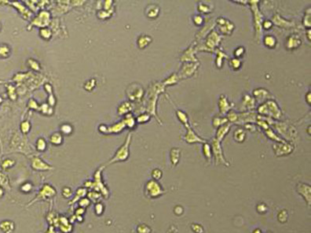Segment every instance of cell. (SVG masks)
Instances as JSON below:
<instances>
[{"label":"cell","mask_w":311,"mask_h":233,"mask_svg":"<svg viewBox=\"0 0 311 233\" xmlns=\"http://www.w3.org/2000/svg\"><path fill=\"white\" fill-rule=\"evenodd\" d=\"M249 3H251V5H252V12L254 13L255 31H256L257 34L258 33L260 34L261 31H262V23L263 22V20H262V16L261 15L259 10L257 7L258 2H257V1H252V2H249Z\"/></svg>","instance_id":"obj_6"},{"label":"cell","mask_w":311,"mask_h":233,"mask_svg":"<svg viewBox=\"0 0 311 233\" xmlns=\"http://www.w3.org/2000/svg\"><path fill=\"white\" fill-rule=\"evenodd\" d=\"M149 119H150L149 114H141L140 116H138V118H137V121H138V123H145V122H147V121H148Z\"/></svg>","instance_id":"obj_42"},{"label":"cell","mask_w":311,"mask_h":233,"mask_svg":"<svg viewBox=\"0 0 311 233\" xmlns=\"http://www.w3.org/2000/svg\"><path fill=\"white\" fill-rule=\"evenodd\" d=\"M30 129V123L28 121H24L21 124V131L24 133H27Z\"/></svg>","instance_id":"obj_48"},{"label":"cell","mask_w":311,"mask_h":233,"mask_svg":"<svg viewBox=\"0 0 311 233\" xmlns=\"http://www.w3.org/2000/svg\"><path fill=\"white\" fill-rule=\"evenodd\" d=\"M176 114H177V116L178 118H179V121L185 125V127L186 125H188V124H189V118H188L187 114H185V113L182 112V111L181 110H177V113H176Z\"/></svg>","instance_id":"obj_27"},{"label":"cell","mask_w":311,"mask_h":233,"mask_svg":"<svg viewBox=\"0 0 311 233\" xmlns=\"http://www.w3.org/2000/svg\"><path fill=\"white\" fill-rule=\"evenodd\" d=\"M263 43L266 47L273 49V48L275 47L276 45H277V41L274 36H271V35H266V36H265V37H264Z\"/></svg>","instance_id":"obj_18"},{"label":"cell","mask_w":311,"mask_h":233,"mask_svg":"<svg viewBox=\"0 0 311 233\" xmlns=\"http://www.w3.org/2000/svg\"><path fill=\"white\" fill-rule=\"evenodd\" d=\"M245 52V49L243 47H239L234 51V56L236 58H239L244 55Z\"/></svg>","instance_id":"obj_41"},{"label":"cell","mask_w":311,"mask_h":233,"mask_svg":"<svg viewBox=\"0 0 311 233\" xmlns=\"http://www.w3.org/2000/svg\"><path fill=\"white\" fill-rule=\"evenodd\" d=\"M274 150L275 152L276 156L281 157V156H285V155L291 154L294 150V146L292 145L289 144V143H277V144H274Z\"/></svg>","instance_id":"obj_5"},{"label":"cell","mask_w":311,"mask_h":233,"mask_svg":"<svg viewBox=\"0 0 311 233\" xmlns=\"http://www.w3.org/2000/svg\"><path fill=\"white\" fill-rule=\"evenodd\" d=\"M181 156V150L179 148H172L170 152V158L172 165H177Z\"/></svg>","instance_id":"obj_16"},{"label":"cell","mask_w":311,"mask_h":233,"mask_svg":"<svg viewBox=\"0 0 311 233\" xmlns=\"http://www.w3.org/2000/svg\"><path fill=\"white\" fill-rule=\"evenodd\" d=\"M211 152L212 155H214V159L217 165L218 164H222V165H226V166H229V163L226 162V158H225L224 155H223L221 143L216 138L213 139L212 143H211Z\"/></svg>","instance_id":"obj_2"},{"label":"cell","mask_w":311,"mask_h":233,"mask_svg":"<svg viewBox=\"0 0 311 233\" xmlns=\"http://www.w3.org/2000/svg\"><path fill=\"white\" fill-rule=\"evenodd\" d=\"M252 233H262V231H261V230L259 229V228H256V229H255L253 231V232Z\"/></svg>","instance_id":"obj_55"},{"label":"cell","mask_w":311,"mask_h":233,"mask_svg":"<svg viewBox=\"0 0 311 233\" xmlns=\"http://www.w3.org/2000/svg\"><path fill=\"white\" fill-rule=\"evenodd\" d=\"M227 121H228L227 118H214V119H213V125H214V127H220V126L226 124Z\"/></svg>","instance_id":"obj_36"},{"label":"cell","mask_w":311,"mask_h":233,"mask_svg":"<svg viewBox=\"0 0 311 233\" xmlns=\"http://www.w3.org/2000/svg\"><path fill=\"white\" fill-rule=\"evenodd\" d=\"M266 136H268L269 138L270 139V140H275V141H277V143H284V142H285L284 140H281V138H279L278 136H277V135H276L275 133H274V132L272 131V130L270 129V128H268V129L266 130Z\"/></svg>","instance_id":"obj_28"},{"label":"cell","mask_w":311,"mask_h":233,"mask_svg":"<svg viewBox=\"0 0 311 233\" xmlns=\"http://www.w3.org/2000/svg\"><path fill=\"white\" fill-rule=\"evenodd\" d=\"M297 192L299 193L305 201L306 203L310 205L311 203V187L309 184H304V183H299L297 185Z\"/></svg>","instance_id":"obj_8"},{"label":"cell","mask_w":311,"mask_h":233,"mask_svg":"<svg viewBox=\"0 0 311 233\" xmlns=\"http://www.w3.org/2000/svg\"><path fill=\"white\" fill-rule=\"evenodd\" d=\"M267 210V207L265 204L263 203H260L257 206V211H258L259 213H266Z\"/></svg>","instance_id":"obj_49"},{"label":"cell","mask_w":311,"mask_h":233,"mask_svg":"<svg viewBox=\"0 0 311 233\" xmlns=\"http://www.w3.org/2000/svg\"><path fill=\"white\" fill-rule=\"evenodd\" d=\"M10 48L5 44H2L0 46V57L2 58H7L10 55Z\"/></svg>","instance_id":"obj_35"},{"label":"cell","mask_w":311,"mask_h":233,"mask_svg":"<svg viewBox=\"0 0 311 233\" xmlns=\"http://www.w3.org/2000/svg\"><path fill=\"white\" fill-rule=\"evenodd\" d=\"M170 233H175V228H171Z\"/></svg>","instance_id":"obj_56"},{"label":"cell","mask_w":311,"mask_h":233,"mask_svg":"<svg viewBox=\"0 0 311 233\" xmlns=\"http://www.w3.org/2000/svg\"><path fill=\"white\" fill-rule=\"evenodd\" d=\"M131 135L129 134L125 143L118 150V151L116 152V155L112 158V160L111 161L110 163L111 162H116V161L117 162L118 161H124L128 158V156H129V145L130 143H131Z\"/></svg>","instance_id":"obj_4"},{"label":"cell","mask_w":311,"mask_h":233,"mask_svg":"<svg viewBox=\"0 0 311 233\" xmlns=\"http://www.w3.org/2000/svg\"><path fill=\"white\" fill-rule=\"evenodd\" d=\"M306 102H307L309 104H310V102H311V99H310V92H309L307 94H306Z\"/></svg>","instance_id":"obj_53"},{"label":"cell","mask_w":311,"mask_h":233,"mask_svg":"<svg viewBox=\"0 0 311 233\" xmlns=\"http://www.w3.org/2000/svg\"><path fill=\"white\" fill-rule=\"evenodd\" d=\"M258 124L260 126V127H262V128H264L265 130L268 129L269 128V125L266 121H262V120H261V121H258Z\"/></svg>","instance_id":"obj_51"},{"label":"cell","mask_w":311,"mask_h":233,"mask_svg":"<svg viewBox=\"0 0 311 233\" xmlns=\"http://www.w3.org/2000/svg\"><path fill=\"white\" fill-rule=\"evenodd\" d=\"M246 137V133L243 128H237L233 133V138L238 143H243Z\"/></svg>","instance_id":"obj_19"},{"label":"cell","mask_w":311,"mask_h":233,"mask_svg":"<svg viewBox=\"0 0 311 233\" xmlns=\"http://www.w3.org/2000/svg\"><path fill=\"white\" fill-rule=\"evenodd\" d=\"M218 26L223 34L230 35L234 29V25L229 20L223 17H218L216 20Z\"/></svg>","instance_id":"obj_7"},{"label":"cell","mask_w":311,"mask_h":233,"mask_svg":"<svg viewBox=\"0 0 311 233\" xmlns=\"http://www.w3.org/2000/svg\"><path fill=\"white\" fill-rule=\"evenodd\" d=\"M258 113L262 114L270 115L275 118H280L281 116V112L279 109L278 105L274 101H268L266 103L262 104L258 108Z\"/></svg>","instance_id":"obj_1"},{"label":"cell","mask_w":311,"mask_h":233,"mask_svg":"<svg viewBox=\"0 0 311 233\" xmlns=\"http://www.w3.org/2000/svg\"><path fill=\"white\" fill-rule=\"evenodd\" d=\"M150 231V228L145 225H141L138 228V231L139 233H149Z\"/></svg>","instance_id":"obj_46"},{"label":"cell","mask_w":311,"mask_h":233,"mask_svg":"<svg viewBox=\"0 0 311 233\" xmlns=\"http://www.w3.org/2000/svg\"><path fill=\"white\" fill-rule=\"evenodd\" d=\"M175 213L177 215H181L183 213V208L180 206H178L175 208Z\"/></svg>","instance_id":"obj_52"},{"label":"cell","mask_w":311,"mask_h":233,"mask_svg":"<svg viewBox=\"0 0 311 233\" xmlns=\"http://www.w3.org/2000/svg\"><path fill=\"white\" fill-rule=\"evenodd\" d=\"M179 77H178L175 73L172 74L170 77L167 79L163 82V85H171V84H175L178 82V80H179Z\"/></svg>","instance_id":"obj_33"},{"label":"cell","mask_w":311,"mask_h":233,"mask_svg":"<svg viewBox=\"0 0 311 233\" xmlns=\"http://www.w3.org/2000/svg\"><path fill=\"white\" fill-rule=\"evenodd\" d=\"M306 36H307V38H308V39H309V40H310V39H311V37H310V29L307 30V32H306Z\"/></svg>","instance_id":"obj_54"},{"label":"cell","mask_w":311,"mask_h":233,"mask_svg":"<svg viewBox=\"0 0 311 233\" xmlns=\"http://www.w3.org/2000/svg\"><path fill=\"white\" fill-rule=\"evenodd\" d=\"M36 147L40 151H43V150H44L46 149V143L44 140V139L40 138L37 140V142H36Z\"/></svg>","instance_id":"obj_37"},{"label":"cell","mask_w":311,"mask_h":233,"mask_svg":"<svg viewBox=\"0 0 311 233\" xmlns=\"http://www.w3.org/2000/svg\"><path fill=\"white\" fill-rule=\"evenodd\" d=\"M287 217H288V213H287V210L285 209H283V210H281L279 212L278 215H277V219L281 223H284V222H286L287 220Z\"/></svg>","instance_id":"obj_34"},{"label":"cell","mask_w":311,"mask_h":233,"mask_svg":"<svg viewBox=\"0 0 311 233\" xmlns=\"http://www.w3.org/2000/svg\"><path fill=\"white\" fill-rule=\"evenodd\" d=\"M185 128H187V133L185 136V140L188 143H205L204 140L200 138L194 132L193 130L190 128L189 124L185 126Z\"/></svg>","instance_id":"obj_11"},{"label":"cell","mask_w":311,"mask_h":233,"mask_svg":"<svg viewBox=\"0 0 311 233\" xmlns=\"http://www.w3.org/2000/svg\"><path fill=\"white\" fill-rule=\"evenodd\" d=\"M221 36L219 35H218L216 32H212L211 34L208 35L207 39V49L209 51H211L214 49V47L218 46V43L221 42Z\"/></svg>","instance_id":"obj_12"},{"label":"cell","mask_w":311,"mask_h":233,"mask_svg":"<svg viewBox=\"0 0 311 233\" xmlns=\"http://www.w3.org/2000/svg\"><path fill=\"white\" fill-rule=\"evenodd\" d=\"M302 44V40L297 34H292L287 36L285 42V47L287 50L293 51L295 49H297Z\"/></svg>","instance_id":"obj_9"},{"label":"cell","mask_w":311,"mask_h":233,"mask_svg":"<svg viewBox=\"0 0 311 233\" xmlns=\"http://www.w3.org/2000/svg\"><path fill=\"white\" fill-rule=\"evenodd\" d=\"M243 103L248 109H252L255 106V100L248 95H245V97L244 98Z\"/></svg>","instance_id":"obj_31"},{"label":"cell","mask_w":311,"mask_h":233,"mask_svg":"<svg viewBox=\"0 0 311 233\" xmlns=\"http://www.w3.org/2000/svg\"><path fill=\"white\" fill-rule=\"evenodd\" d=\"M242 62L240 61V58H233V59L230 60V65L233 70L236 71V70L240 69V68L241 67Z\"/></svg>","instance_id":"obj_29"},{"label":"cell","mask_w":311,"mask_h":233,"mask_svg":"<svg viewBox=\"0 0 311 233\" xmlns=\"http://www.w3.org/2000/svg\"><path fill=\"white\" fill-rule=\"evenodd\" d=\"M303 25L306 26V28H309L311 25L310 23V10L309 11V13H306V15L304 17V20H303Z\"/></svg>","instance_id":"obj_45"},{"label":"cell","mask_w":311,"mask_h":233,"mask_svg":"<svg viewBox=\"0 0 311 233\" xmlns=\"http://www.w3.org/2000/svg\"><path fill=\"white\" fill-rule=\"evenodd\" d=\"M192 47H189V49L187 50V51L184 53L183 56H182V58H181V60H182V61H197V60H196V58H194V57H193L194 51H192Z\"/></svg>","instance_id":"obj_23"},{"label":"cell","mask_w":311,"mask_h":233,"mask_svg":"<svg viewBox=\"0 0 311 233\" xmlns=\"http://www.w3.org/2000/svg\"><path fill=\"white\" fill-rule=\"evenodd\" d=\"M225 58H228L227 55H225L222 51H218L217 58H216V65H217L218 68H222V60Z\"/></svg>","instance_id":"obj_30"},{"label":"cell","mask_w":311,"mask_h":233,"mask_svg":"<svg viewBox=\"0 0 311 233\" xmlns=\"http://www.w3.org/2000/svg\"><path fill=\"white\" fill-rule=\"evenodd\" d=\"M152 42V38L150 36H146V35H142L138 38L137 43H138V47L143 49V48L146 47L149 44Z\"/></svg>","instance_id":"obj_17"},{"label":"cell","mask_w":311,"mask_h":233,"mask_svg":"<svg viewBox=\"0 0 311 233\" xmlns=\"http://www.w3.org/2000/svg\"><path fill=\"white\" fill-rule=\"evenodd\" d=\"M198 10L203 14H208V13L211 12L212 9H211V7H209V6L207 4L204 3V2H200L198 4Z\"/></svg>","instance_id":"obj_32"},{"label":"cell","mask_w":311,"mask_h":233,"mask_svg":"<svg viewBox=\"0 0 311 233\" xmlns=\"http://www.w3.org/2000/svg\"><path fill=\"white\" fill-rule=\"evenodd\" d=\"M61 132L64 133V134L69 135V134H71V132H72V128H71V126L69 125V124H64L61 125Z\"/></svg>","instance_id":"obj_38"},{"label":"cell","mask_w":311,"mask_h":233,"mask_svg":"<svg viewBox=\"0 0 311 233\" xmlns=\"http://www.w3.org/2000/svg\"><path fill=\"white\" fill-rule=\"evenodd\" d=\"M123 122L124 123L125 126H127L129 128H134L136 124V121L134 119V118L132 116V114H127L125 117V119L123 120Z\"/></svg>","instance_id":"obj_22"},{"label":"cell","mask_w":311,"mask_h":233,"mask_svg":"<svg viewBox=\"0 0 311 233\" xmlns=\"http://www.w3.org/2000/svg\"><path fill=\"white\" fill-rule=\"evenodd\" d=\"M219 110L222 115L226 114L228 111L231 109L232 106H233V103H230L228 102L227 98L224 95H222L219 98V102H218Z\"/></svg>","instance_id":"obj_13"},{"label":"cell","mask_w":311,"mask_h":233,"mask_svg":"<svg viewBox=\"0 0 311 233\" xmlns=\"http://www.w3.org/2000/svg\"><path fill=\"white\" fill-rule=\"evenodd\" d=\"M228 121H230L231 122H236V121L238 120V115L233 111H230L229 114H228V118H227Z\"/></svg>","instance_id":"obj_43"},{"label":"cell","mask_w":311,"mask_h":233,"mask_svg":"<svg viewBox=\"0 0 311 233\" xmlns=\"http://www.w3.org/2000/svg\"><path fill=\"white\" fill-rule=\"evenodd\" d=\"M160 14V7L155 4L149 5L145 9V14L149 18L154 19L158 17Z\"/></svg>","instance_id":"obj_14"},{"label":"cell","mask_w":311,"mask_h":233,"mask_svg":"<svg viewBox=\"0 0 311 233\" xmlns=\"http://www.w3.org/2000/svg\"><path fill=\"white\" fill-rule=\"evenodd\" d=\"M272 25H273L272 21H270V20H264L263 22H262V26H263L264 29H266V30H268V29H270V28H272Z\"/></svg>","instance_id":"obj_50"},{"label":"cell","mask_w":311,"mask_h":233,"mask_svg":"<svg viewBox=\"0 0 311 233\" xmlns=\"http://www.w3.org/2000/svg\"><path fill=\"white\" fill-rule=\"evenodd\" d=\"M62 140H63L62 135L59 132L54 133V134L50 136V142L53 143L54 145H60L61 143H62Z\"/></svg>","instance_id":"obj_25"},{"label":"cell","mask_w":311,"mask_h":233,"mask_svg":"<svg viewBox=\"0 0 311 233\" xmlns=\"http://www.w3.org/2000/svg\"><path fill=\"white\" fill-rule=\"evenodd\" d=\"M273 21H274L276 25L280 26V27H286L287 25H290V23L286 21V20H284V19L281 18L279 15H274V17H273Z\"/></svg>","instance_id":"obj_26"},{"label":"cell","mask_w":311,"mask_h":233,"mask_svg":"<svg viewBox=\"0 0 311 233\" xmlns=\"http://www.w3.org/2000/svg\"><path fill=\"white\" fill-rule=\"evenodd\" d=\"M131 110H132L131 104L130 102H125L119 105V109H118V113L119 114V115H123V114H125L127 113L130 112Z\"/></svg>","instance_id":"obj_21"},{"label":"cell","mask_w":311,"mask_h":233,"mask_svg":"<svg viewBox=\"0 0 311 233\" xmlns=\"http://www.w3.org/2000/svg\"><path fill=\"white\" fill-rule=\"evenodd\" d=\"M230 129V124H225L223 125L220 126L218 129L217 131V134H216V137L218 140L221 142L223 140L225 136L228 134L229 131Z\"/></svg>","instance_id":"obj_15"},{"label":"cell","mask_w":311,"mask_h":233,"mask_svg":"<svg viewBox=\"0 0 311 233\" xmlns=\"http://www.w3.org/2000/svg\"><path fill=\"white\" fill-rule=\"evenodd\" d=\"M203 151H204V155L205 158H207V160L208 162H211V158H212V152H211V147L208 143H204V146H203Z\"/></svg>","instance_id":"obj_24"},{"label":"cell","mask_w":311,"mask_h":233,"mask_svg":"<svg viewBox=\"0 0 311 233\" xmlns=\"http://www.w3.org/2000/svg\"><path fill=\"white\" fill-rule=\"evenodd\" d=\"M193 21L194 24L200 26L203 24V22H204V18H203L201 15H196L194 16L193 17Z\"/></svg>","instance_id":"obj_47"},{"label":"cell","mask_w":311,"mask_h":233,"mask_svg":"<svg viewBox=\"0 0 311 233\" xmlns=\"http://www.w3.org/2000/svg\"><path fill=\"white\" fill-rule=\"evenodd\" d=\"M145 191L147 195L151 198L159 197L164 193V190L160 184L155 180H152L147 183L145 186Z\"/></svg>","instance_id":"obj_3"},{"label":"cell","mask_w":311,"mask_h":233,"mask_svg":"<svg viewBox=\"0 0 311 233\" xmlns=\"http://www.w3.org/2000/svg\"><path fill=\"white\" fill-rule=\"evenodd\" d=\"M32 167L33 168L38 169V170H41V169H42V170H45V169H49V168H50V167L46 165V164L43 163V162L38 158H36L34 160H33Z\"/></svg>","instance_id":"obj_20"},{"label":"cell","mask_w":311,"mask_h":233,"mask_svg":"<svg viewBox=\"0 0 311 233\" xmlns=\"http://www.w3.org/2000/svg\"><path fill=\"white\" fill-rule=\"evenodd\" d=\"M198 65L195 63H185L182 66V70L180 72L179 77H189L192 76L195 73V71L197 69Z\"/></svg>","instance_id":"obj_10"},{"label":"cell","mask_w":311,"mask_h":233,"mask_svg":"<svg viewBox=\"0 0 311 233\" xmlns=\"http://www.w3.org/2000/svg\"><path fill=\"white\" fill-rule=\"evenodd\" d=\"M40 36L46 39H49V38H50V36H51L50 30L49 29H46V28H44V29H41Z\"/></svg>","instance_id":"obj_40"},{"label":"cell","mask_w":311,"mask_h":233,"mask_svg":"<svg viewBox=\"0 0 311 233\" xmlns=\"http://www.w3.org/2000/svg\"><path fill=\"white\" fill-rule=\"evenodd\" d=\"M162 175H163V173L159 168H155L152 172V177L155 181H158V180L161 179Z\"/></svg>","instance_id":"obj_39"},{"label":"cell","mask_w":311,"mask_h":233,"mask_svg":"<svg viewBox=\"0 0 311 233\" xmlns=\"http://www.w3.org/2000/svg\"><path fill=\"white\" fill-rule=\"evenodd\" d=\"M191 228L195 233H203L204 232V229L201 225H198V224H192L191 225Z\"/></svg>","instance_id":"obj_44"}]
</instances>
